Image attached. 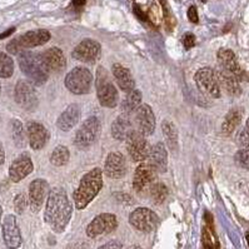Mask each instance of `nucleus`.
I'll return each instance as SVG.
<instances>
[{"mask_svg":"<svg viewBox=\"0 0 249 249\" xmlns=\"http://www.w3.org/2000/svg\"><path fill=\"white\" fill-rule=\"evenodd\" d=\"M73 205L63 188H53L49 192L45 205L44 220L52 231L63 233L71 222Z\"/></svg>","mask_w":249,"mask_h":249,"instance_id":"1","label":"nucleus"},{"mask_svg":"<svg viewBox=\"0 0 249 249\" xmlns=\"http://www.w3.org/2000/svg\"><path fill=\"white\" fill-rule=\"evenodd\" d=\"M103 188V172L100 168H94L83 176L80 183L73 193V200L75 208L82 211L93 202Z\"/></svg>","mask_w":249,"mask_h":249,"instance_id":"2","label":"nucleus"},{"mask_svg":"<svg viewBox=\"0 0 249 249\" xmlns=\"http://www.w3.org/2000/svg\"><path fill=\"white\" fill-rule=\"evenodd\" d=\"M20 71L34 85H43L49 79V69L45 65L41 53L24 50L18 55Z\"/></svg>","mask_w":249,"mask_h":249,"instance_id":"3","label":"nucleus"},{"mask_svg":"<svg viewBox=\"0 0 249 249\" xmlns=\"http://www.w3.org/2000/svg\"><path fill=\"white\" fill-rule=\"evenodd\" d=\"M95 89L100 106L106 108H114L119 103V94L115 88L110 74L104 67H98L95 74Z\"/></svg>","mask_w":249,"mask_h":249,"instance_id":"4","label":"nucleus"},{"mask_svg":"<svg viewBox=\"0 0 249 249\" xmlns=\"http://www.w3.org/2000/svg\"><path fill=\"white\" fill-rule=\"evenodd\" d=\"M65 87L75 95L88 94L93 85V74L88 68L75 67L65 76Z\"/></svg>","mask_w":249,"mask_h":249,"instance_id":"5","label":"nucleus"},{"mask_svg":"<svg viewBox=\"0 0 249 249\" xmlns=\"http://www.w3.org/2000/svg\"><path fill=\"white\" fill-rule=\"evenodd\" d=\"M100 120L97 117H89L82 123L74 135V144L78 149H88L98 141L100 134Z\"/></svg>","mask_w":249,"mask_h":249,"instance_id":"6","label":"nucleus"},{"mask_svg":"<svg viewBox=\"0 0 249 249\" xmlns=\"http://www.w3.org/2000/svg\"><path fill=\"white\" fill-rule=\"evenodd\" d=\"M157 174H158V172L147 160L143 161V163H139V165L134 172V176H133V188H134V191L141 194V196L150 193V189L153 188V185L158 182L157 180Z\"/></svg>","mask_w":249,"mask_h":249,"instance_id":"7","label":"nucleus"},{"mask_svg":"<svg viewBox=\"0 0 249 249\" xmlns=\"http://www.w3.org/2000/svg\"><path fill=\"white\" fill-rule=\"evenodd\" d=\"M194 82L196 88L204 95L209 98H219L220 97V84L218 82L217 73L212 68H202L196 71L194 75Z\"/></svg>","mask_w":249,"mask_h":249,"instance_id":"8","label":"nucleus"},{"mask_svg":"<svg viewBox=\"0 0 249 249\" xmlns=\"http://www.w3.org/2000/svg\"><path fill=\"white\" fill-rule=\"evenodd\" d=\"M71 56L85 64H95L102 56V47L94 39H84L74 48Z\"/></svg>","mask_w":249,"mask_h":249,"instance_id":"9","label":"nucleus"},{"mask_svg":"<svg viewBox=\"0 0 249 249\" xmlns=\"http://www.w3.org/2000/svg\"><path fill=\"white\" fill-rule=\"evenodd\" d=\"M125 142L126 150H128V154H129L130 159L133 161L143 163V161L147 160L150 150V145L147 141V137L141 134L138 130H134Z\"/></svg>","mask_w":249,"mask_h":249,"instance_id":"10","label":"nucleus"},{"mask_svg":"<svg viewBox=\"0 0 249 249\" xmlns=\"http://www.w3.org/2000/svg\"><path fill=\"white\" fill-rule=\"evenodd\" d=\"M15 102L25 110H34L38 106V94L36 87L29 80H19L14 90Z\"/></svg>","mask_w":249,"mask_h":249,"instance_id":"11","label":"nucleus"},{"mask_svg":"<svg viewBox=\"0 0 249 249\" xmlns=\"http://www.w3.org/2000/svg\"><path fill=\"white\" fill-rule=\"evenodd\" d=\"M158 215L149 208H137L129 215V223L142 233H150L158 224Z\"/></svg>","mask_w":249,"mask_h":249,"instance_id":"12","label":"nucleus"},{"mask_svg":"<svg viewBox=\"0 0 249 249\" xmlns=\"http://www.w3.org/2000/svg\"><path fill=\"white\" fill-rule=\"evenodd\" d=\"M118 227V219L114 214L102 213L94 218L87 227V235L90 238H97L99 235L109 234L114 231Z\"/></svg>","mask_w":249,"mask_h":249,"instance_id":"13","label":"nucleus"},{"mask_svg":"<svg viewBox=\"0 0 249 249\" xmlns=\"http://www.w3.org/2000/svg\"><path fill=\"white\" fill-rule=\"evenodd\" d=\"M135 130H138L144 137H149L156 130V115L152 107L142 104L134 113Z\"/></svg>","mask_w":249,"mask_h":249,"instance_id":"14","label":"nucleus"},{"mask_svg":"<svg viewBox=\"0 0 249 249\" xmlns=\"http://www.w3.org/2000/svg\"><path fill=\"white\" fill-rule=\"evenodd\" d=\"M49 183L45 179H36L29 185V205L33 213H38L49 196Z\"/></svg>","mask_w":249,"mask_h":249,"instance_id":"15","label":"nucleus"},{"mask_svg":"<svg viewBox=\"0 0 249 249\" xmlns=\"http://www.w3.org/2000/svg\"><path fill=\"white\" fill-rule=\"evenodd\" d=\"M126 170L125 157L119 152L109 153L104 163V174L110 179H122L125 177Z\"/></svg>","mask_w":249,"mask_h":249,"instance_id":"16","label":"nucleus"},{"mask_svg":"<svg viewBox=\"0 0 249 249\" xmlns=\"http://www.w3.org/2000/svg\"><path fill=\"white\" fill-rule=\"evenodd\" d=\"M3 237L5 246L9 249H18L21 246L20 229L17 223V218L13 214H9L4 218Z\"/></svg>","mask_w":249,"mask_h":249,"instance_id":"17","label":"nucleus"},{"mask_svg":"<svg viewBox=\"0 0 249 249\" xmlns=\"http://www.w3.org/2000/svg\"><path fill=\"white\" fill-rule=\"evenodd\" d=\"M27 135L29 145L34 150L43 149L49 141V132L38 122H29L27 124Z\"/></svg>","mask_w":249,"mask_h":249,"instance_id":"18","label":"nucleus"},{"mask_svg":"<svg viewBox=\"0 0 249 249\" xmlns=\"http://www.w3.org/2000/svg\"><path fill=\"white\" fill-rule=\"evenodd\" d=\"M34 169L33 160L28 154H21L14 159L9 167V178L13 183H19L27 178Z\"/></svg>","mask_w":249,"mask_h":249,"instance_id":"19","label":"nucleus"},{"mask_svg":"<svg viewBox=\"0 0 249 249\" xmlns=\"http://www.w3.org/2000/svg\"><path fill=\"white\" fill-rule=\"evenodd\" d=\"M217 58H218V63H219L222 69L234 74L238 79H239V82L240 80L246 79V73L242 71V68H240L239 63H238L237 56H235L233 50L226 49V48L219 49V52H218L217 54Z\"/></svg>","mask_w":249,"mask_h":249,"instance_id":"20","label":"nucleus"},{"mask_svg":"<svg viewBox=\"0 0 249 249\" xmlns=\"http://www.w3.org/2000/svg\"><path fill=\"white\" fill-rule=\"evenodd\" d=\"M80 115H82L80 106H78L76 103H71V106H68L62 114L59 115L56 120V126L62 132H69L79 123Z\"/></svg>","mask_w":249,"mask_h":249,"instance_id":"21","label":"nucleus"},{"mask_svg":"<svg viewBox=\"0 0 249 249\" xmlns=\"http://www.w3.org/2000/svg\"><path fill=\"white\" fill-rule=\"evenodd\" d=\"M147 161L158 173H165L168 169V153L164 144L158 142L152 145Z\"/></svg>","mask_w":249,"mask_h":249,"instance_id":"22","label":"nucleus"},{"mask_svg":"<svg viewBox=\"0 0 249 249\" xmlns=\"http://www.w3.org/2000/svg\"><path fill=\"white\" fill-rule=\"evenodd\" d=\"M41 56L44 59L45 65L48 67L49 71L53 73H62L67 68V58H65L64 53L59 48L53 47L49 48L41 53Z\"/></svg>","mask_w":249,"mask_h":249,"instance_id":"23","label":"nucleus"},{"mask_svg":"<svg viewBox=\"0 0 249 249\" xmlns=\"http://www.w3.org/2000/svg\"><path fill=\"white\" fill-rule=\"evenodd\" d=\"M134 130L132 118H130L129 114H125V113H122L111 124V135L117 141L125 142Z\"/></svg>","mask_w":249,"mask_h":249,"instance_id":"24","label":"nucleus"},{"mask_svg":"<svg viewBox=\"0 0 249 249\" xmlns=\"http://www.w3.org/2000/svg\"><path fill=\"white\" fill-rule=\"evenodd\" d=\"M18 40L23 50L29 49V48H36L39 47V45H44L45 43L50 40V33L45 29L30 30V32L23 34V36H18Z\"/></svg>","mask_w":249,"mask_h":249,"instance_id":"25","label":"nucleus"},{"mask_svg":"<svg viewBox=\"0 0 249 249\" xmlns=\"http://www.w3.org/2000/svg\"><path fill=\"white\" fill-rule=\"evenodd\" d=\"M111 73H113V76H114L115 82H117L118 87L125 93H129V91L134 90L135 82L134 78H133L132 73L128 68L123 67L119 63H115L111 67Z\"/></svg>","mask_w":249,"mask_h":249,"instance_id":"26","label":"nucleus"},{"mask_svg":"<svg viewBox=\"0 0 249 249\" xmlns=\"http://www.w3.org/2000/svg\"><path fill=\"white\" fill-rule=\"evenodd\" d=\"M215 73H217L220 87L226 89L229 95H234V97L240 95V93H242V88H240L239 84L240 82L234 74L228 71H224L222 68H219Z\"/></svg>","mask_w":249,"mask_h":249,"instance_id":"27","label":"nucleus"},{"mask_svg":"<svg viewBox=\"0 0 249 249\" xmlns=\"http://www.w3.org/2000/svg\"><path fill=\"white\" fill-rule=\"evenodd\" d=\"M242 118H243V109L239 108V107H235V108L231 109L228 111V114L226 115V118H224V122L222 124L223 134L231 135V133L237 129V126L242 122Z\"/></svg>","mask_w":249,"mask_h":249,"instance_id":"28","label":"nucleus"},{"mask_svg":"<svg viewBox=\"0 0 249 249\" xmlns=\"http://www.w3.org/2000/svg\"><path fill=\"white\" fill-rule=\"evenodd\" d=\"M161 132H163V135H164L165 143L169 147V149L172 152H177L178 150V129L177 126L174 125L173 122L165 119L163 120L161 123Z\"/></svg>","mask_w":249,"mask_h":249,"instance_id":"29","label":"nucleus"},{"mask_svg":"<svg viewBox=\"0 0 249 249\" xmlns=\"http://www.w3.org/2000/svg\"><path fill=\"white\" fill-rule=\"evenodd\" d=\"M142 104H143L142 103V93L138 89H134V90L126 94V97L122 102V110L125 114L132 115L133 113L138 110V108Z\"/></svg>","mask_w":249,"mask_h":249,"instance_id":"30","label":"nucleus"},{"mask_svg":"<svg viewBox=\"0 0 249 249\" xmlns=\"http://www.w3.org/2000/svg\"><path fill=\"white\" fill-rule=\"evenodd\" d=\"M10 130H12V138L14 141L15 145L19 148L24 147L25 143H27L28 135L25 130H24V126L20 120L13 119L10 122Z\"/></svg>","mask_w":249,"mask_h":249,"instance_id":"31","label":"nucleus"},{"mask_svg":"<svg viewBox=\"0 0 249 249\" xmlns=\"http://www.w3.org/2000/svg\"><path fill=\"white\" fill-rule=\"evenodd\" d=\"M71 152L65 145H58L50 154V163L55 167H63L69 161Z\"/></svg>","mask_w":249,"mask_h":249,"instance_id":"32","label":"nucleus"},{"mask_svg":"<svg viewBox=\"0 0 249 249\" xmlns=\"http://www.w3.org/2000/svg\"><path fill=\"white\" fill-rule=\"evenodd\" d=\"M168 194H169V189L164 183L161 182H157L150 189V196L157 205L163 204L168 198Z\"/></svg>","mask_w":249,"mask_h":249,"instance_id":"33","label":"nucleus"},{"mask_svg":"<svg viewBox=\"0 0 249 249\" xmlns=\"http://www.w3.org/2000/svg\"><path fill=\"white\" fill-rule=\"evenodd\" d=\"M14 73L13 58L6 53H0V78L8 79Z\"/></svg>","mask_w":249,"mask_h":249,"instance_id":"34","label":"nucleus"},{"mask_svg":"<svg viewBox=\"0 0 249 249\" xmlns=\"http://www.w3.org/2000/svg\"><path fill=\"white\" fill-rule=\"evenodd\" d=\"M237 144L242 149H246L249 147V118L247 119V123L243 129L238 133Z\"/></svg>","mask_w":249,"mask_h":249,"instance_id":"35","label":"nucleus"},{"mask_svg":"<svg viewBox=\"0 0 249 249\" xmlns=\"http://www.w3.org/2000/svg\"><path fill=\"white\" fill-rule=\"evenodd\" d=\"M234 159H235V163H237L239 167L249 170V149L248 148H246V149L238 150L237 154H235V157H234Z\"/></svg>","mask_w":249,"mask_h":249,"instance_id":"36","label":"nucleus"},{"mask_svg":"<svg viewBox=\"0 0 249 249\" xmlns=\"http://www.w3.org/2000/svg\"><path fill=\"white\" fill-rule=\"evenodd\" d=\"M28 203H29V202L27 200V196H24L23 193H19L18 196L14 198L15 212H17V213H19V214L23 213V212L25 211V208H27Z\"/></svg>","mask_w":249,"mask_h":249,"instance_id":"37","label":"nucleus"},{"mask_svg":"<svg viewBox=\"0 0 249 249\" xmlns=\"http://www.w3.org/2000/svg\"><path fill=\"white\" fill-rule=\"evenodd\" d=\"M160 4H161V8H163V17H164L168 28L170 29L172 27H174L173 15L170 14V9H169V5H168L167 3V0H160Z\"/></svg>","mask_w":249,"mask_h":249,"instance_id":"38","label":"nucleus"},{"mask_svg":"<svg viewBox=\"0 0 249 249\" xmlns=\"http://www.w3.org/2000/svg\"><path fill=\"white\" fill-rule=\"evenodd\" d=\"M6 50H8V53L13 54V55H19L21 52H24L23 48L20 47V43H19L18 38L13 39L9 44L6 45Z\"/></svg>","mask_w":249,"mask_h":249,"instance_id":"39","label":"nucleus"},{"mask_svg":"<svg viewBox=\"0 0 249 249\" xmlns=\"http://www.w3.org/2000/svg\"><path fill=\"white\" fill-rule=\"evenodd\" d=\"M182 41H183V45H184L185 49H191V48L194 47V43H196V36H194L193 34H191V33H187V34H184V36H183Z\"/></svg>","mask_w":249,"mask_h":249,"instance_id":"40","label":"nucleus"},{"mask_svg":"<svg viewBox=\"0 0 249 249\" xmlns=\"http://www.w3.org/2000/svg\"><path fill=\"white\" fill-rule=\"evenodd\" d=\"M188 19H189V21H192V23L196 24L198 21H199V17H198V10H196V8L194 5H192L189 9H188Z\"/></svg>","mask_w":249,"mask_h":249,"instance_id":"41","label":"nucleus"},{"mask_svg":"<svg viewBox=\"0 0 249 249\" xmlns=\"http://www.w3.org/2000/svg\"><path fill=\"white\" fill-rule=\"evenodd\" d=\"M99 249H122V246H120V243L115 242V240H111V242H108V243L99 247Z\"/></svg>","mask_w":249,"mask_h":249,"instance_id":"42","label":"nucleus"},{"mask_svg":"<svg viewBox=\"0 0 249 249\" xmlns=\"http://www.w3.org/2000/svg\"><path fill=\"white\" fill-rule=\"evenodd\" d=\"M4 161H5V150H4L1 143H0V165L3 164Z\"/></svg>","mask_w":249,"mask_h":249,"instance_id":"43","label":"nucleus"},{"mask_svg":"<svg viewBox=\"0 0 249 249\" xmlns=\"http://www.w3.org/2000/svg\"><path fill=\"white\" fill-rule=\"evenodd\" d=\"M14 32H15V28H10V29H8L6 32H4L3 34H0V39H4L6 38V36H9L10 34H13Z\"/></svg>","mask_w":249,"mask_h":249,"instance_id":"44","label":"nucleus"},{"mask_svg":"<svg viewBox=\"0 0 249 249\" xmlns=\"http://www.w3.org/2000/svg\"><path fill=\"white\" fill-rule=\"evenodd\" d=\"M85 3H87V0H73V5L76 6V8H80V6L84 5Z\"/></svg>","mask_w":249,"mask_h":249,"instance_id":"45","label":"nucleus"},{"mask_svg":"<svg viewBox=\"0 0 249 249\" xmlns=\"http://www.w3.org/2000/svg\"><path fill=\"white\" fill-rule=\"evenodd\" d=\"M129 249H143V248L139 246H132V247H129Z\"/></svg>","mask_w":249,"mask_h":249,"instance_id":"46","label":"nucleus"},{"mask_svg":"<svg viewBox=\"0 0 249 249\" xmlns=\"http://www.w3.org/2000/svg\"><path fill=\"white\" fill-rule=\"evenodd\" d=\"M246 238H247V242H248V246H249V231L246 234Z\"/></svg>","mask_w":249,"mask_h":249,"instance_id":"47","label":"nucleus"},{"mask_svg":"<svg viewBox=\"0 0 249 249\" xmlns=\"http://www.w3.org/2000/svg\"><path fill=\"white\" fill-rule=\"evenodd\" d=\"M0 93H1V85H0Z\"/></svg>","mask_w":249,"mask_h":249,"instance_id":"48","label":"nucleus"}]
</instances>
